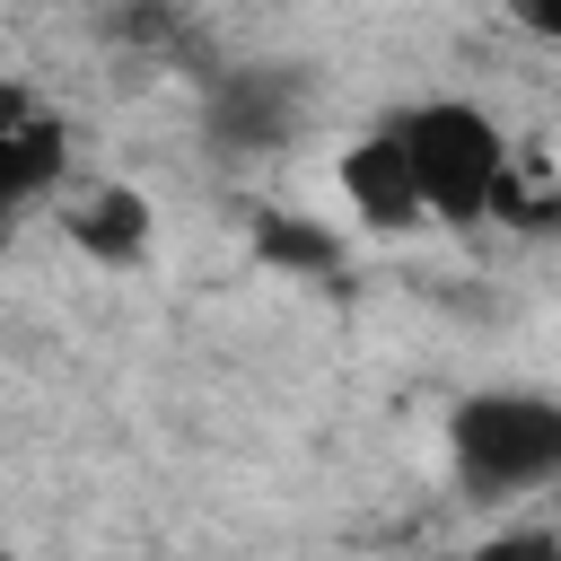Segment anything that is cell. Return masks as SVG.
I'll list each match as a JSON object with an SVG mask.
<instances>
[{"mask_svg":"<svg viewBox=\"0 0 561 561\" xmlns=\"http://www.w3.org/2000/svg\"><path fill=\"white\" fill-rule=\"evenodd\" d=\"M377 123L394 131V149H403V167H412V184H421V210H430L438 228L500 219V193H508L517 158H508V131H500L482 105L430 96V105H394V114H377Z\"/></svg>","mask_w":561,"mask_h":561,"instance_id":"6da1fadb","label":"cell"},{"mask_svg":"<svg viewBox=\"0 0 561 561\" xmlns=\"http://www.w3.org/2000/svg\"><path fill=\"white\" fill-rule=\"evenodd\" d=\"M447 473L473 508H508V500L561 482V394L473 386L447 412Z\"/></svg>","mask_w":561,"mask_h":561,"instance_id":"7a4b0ae2","label":"cell"},{"mask_svg":"<svg viewBox=\"0 0 561 561\" xmlns=\"http://www.w3.org/2000/svg\"><path fill=\"white\" fill-rule=\"evenodd\" d=\"M316 114V70L307 61H228L202 88V140L219 158H280Z\"/></svg>","mask_w":561,"mask_h":561,"instance_id":"3957f363","label":"cell"},{"mask_svg":"<svg viewBox=\"0 0 561 561\" xmlns=\"http://www.w3.org/2000/svg\"><path fill=\"white\" fill-rule=\"evenodd\" d=\"M61 175H70V131H61V114H53L35 88L0 79V228H9L18 210L53 202Z\"/></svg>","mask_w":561,"mask_h":561,"instance_id":"277c9868","label":"cell"},{"mask_svg":"<svg viewBox=\"0 0 561 561\" xmlns=\"http://www.w3.org/2000/svg\"><path fill=\"white\" fill-rule=\"evenodd\" d=\"M342 202H351V219L377 228V237H403V228L430 219V210H421V184H412V167H403V149H394L386 123H368V131L342 149Z\"/></svg>","mask_w":561,"mask_h":561,"instance_id":"5b68a950","label":"cell"},{"mask_svg":"<svg viewBox=\"0 0 561 561\" xmlns=\"http://www.w3.org/2000/svg\"><path fill=\"white\" fill-rule=\"evenodd\" d=\"M61 228H70V245L88 254V263H140L149 254V193L140 184H79L70 193V210H61Z\"/></svg>","mask_w":561,"mask_h":561,"instance_id":"8992f818","label":"cell"},{"mask_svg":"<svg viewBox=\"0 0 561 561\" xmlns=\"http://www.w3.org/2000/svg\"><path fill=\"white\" fill-rule=\"evenodd\" d=\"M254 254L280 263L289 280H333V272H342V237H333V228H307V219H289V210H254Z\"/></svg>","mask_w":561,"mask_h":561,"instance_id":"52a82bcc","label":"cell"},{"mask_svg":"<svg viewBox=\"0 0 561 561\" xmlns=\"http://www.w3.org/2000/svg\"><path fill=\"white\" fill-rule=\"evenodd\" d=\"M473 561H561V526H491Z\"/></svg>","mask_w":561,"mask_h":561,"instance_id":"ba28073f","label":"cell"},{"mask_svg":"<svg viewBox=\"0 0 561 561\" xmlns=\"http://www.w3.org/2000/svg\"><path fill=\"white\" fill-rule=\"evenodd\" d=\"M508 18H517L535 44H561V0H508Z\"/></svg>","mask_w":561,"mask_h":561,"instance_id":"9c48e42d","label":"cell"},{"mask_svg":"<svg viewBox=\"0 0 561 561\" xmlns=\"http://www.w3.org/2000/svg\"><path fill=\"white\" fill-rule=\"evenodd\" d=\"M0 561H26V552H9V543H0Z\"/></svg>","mask_w":561,"mask_h":561,"instance_id":"30bf717a","label":"cell"}]
</instances>
